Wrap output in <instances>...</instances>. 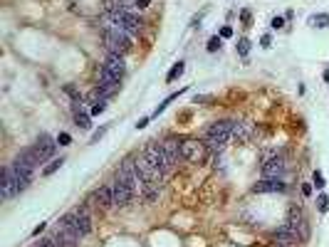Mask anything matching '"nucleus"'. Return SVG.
<instances>
[{"label": "nucleus", "instance_id": "f8f14e48", "mask_svg": "<svg viewBox=\"0 0 329 247\" xmlns=\"http://www.w3.org/2000/svg\"><path fill=\"white\" fill-rule=\"evenodd\" d=\"M287 168V163H285V156H270L265 163H263V178H282Z\"/></svg>", "mask_w": 329, "mask_h": 247}, {"label": "nucleus", "instance_id": "473e14b6", "mask_svg": "<svg viewBox=\"0 0 329 247\" xmlns=\"http://www.w3.org/2000/svg\"><path fill=\"white\" fill-rule=\"evenodd\" d=\"M32 247H57V245H55L52 237H45V240H40V242H35Z\"/></svg>", "mask_w": 329, "mask_h": 247}, {"label": "nucleus", "instance_id": "a878e982", "mask_svg": "<svg viewBox=\"0 0 329 247\" xmlns=\"http://www.w3.org/2000/svg\"><path fill=\"white\" fill-rule=\"evenodd\" d=\"M235 50H238L240 57H247V52H250V40H247V37H240L238 45H235Z\"/></svg>", "mask_w": 329, "mask_h": 247}, {"label": "nucleus", "instance_id": "b1692460", "mask_svg": "<svg viewBox=\"0 0 329 247\" xmlns=\"http://www.w3.org/2000/svg\"><path fill=\"white\" fill-rule=\"evenodd\" d=\"M186 72V62H176L171 69H168V74H166V82H168V84H171V82H176L181 74H184Z\"/></svg>", "mask_w": 329, "mask_h": 247}, {"label": "nucleus", "instance_id": "dca6fc26", "mask_svg": "<svg viewBox=\"0 0 329 247\" xmlns=\"http://www.w3.org/2000/svg\"><path fill=\"white\" fill-rule=\"evenodd\" d=\"M94 205L99 210H109V208H114V193H112V183L109 185H102L94 190Z\"/></svg>", "mask_w": 329, "mask_h": 247}, {"label": "nucleus", "instance_id": "4468645a", "mask_svg": "<svg viewBox=\"0 0 329 247\" xmlns=\"http://www.w3.org/2000/svg\"><path fill=\"white\" fill-rule=\"evenodd\" d=\"M35 146V151L40 153V158L47 163L50 158H52V153H55V148H57V139H52V136H47V134H40V139L32 144Z\"/></svg>", "mask_w": 329, "mask_h": 247}, {"label": "nucleus", "instance_id": "412c9836", "mask_svg": "<svg viewBox=\"0 0 329 247\" xmlns=\"http://www.w3.org/2000/svg\"><path fill=\"white\" fill-rule=\"evenodd\" d=\"M307 25H312V27H317V30L329 27V13H317V15H309Z\"/></svg>", "mask_w": 329, "mask_h": 247}, {"label": "nucleus", "instance_id": "58836bf2", "mask_svg": "<svg viewBox=\"0 0 329 247\" xmlns=\"http://www.w3.org/2000/svg\"><path fill=\"white\" fill-rule=\"evenodd\" d=\"M221 37H223V40H228V37H233V27H228V25H226V27L221 30Z\"/></svg>", "mask_w": 329, "mask_h": 247}, {"label": "nucleus", "instance_id": "37998d69", "mask_svg": "<svg viewBox=\"0 0 329 247\" xmlns=\"http://www.w3.org/2000/svg\"><path fill=\"white\" fill-rule=\"evenodd\" d=\"M324 82H327V84H329V69L324 72Z\"/></svg>", "mask_w": 329, "mask_h": 247}, {"label": "nucleus", "instance_id": "5701e85b", "mask_svg": "<svg viewBox=\"0 0 329 247\" xmlns=\"http://www.w3.org/2000/svg\"><path fill=\"white\" fill-rule=\"evenodd\" d=\"M62 166H64V158H62V156H60V158H52V161L47 163V166L42 168V176H45V178H50V176H52V173H57Z\"/></svg>", "mask_w": 329, "mask_h": 247}, {"label": "nucleus", "instance_id": "f03ea898", "mask_svg": "<svg viewBox=\"0 0 329 247\" xmlns=\"http://www.w3.org/2000/svg\"><path fill=\"white\" fill-rule=\"evenodd\" d=\"M117 178H122V181L134 190V195H146L149 200L156 198V188H149V185H146V181L141 178V173H139V168H136V161H131V158H126L122 166H119Z\"/></svg>", "mask_w": 329, "mask_h": 247}, {"label": "nucleus", "instance_id": "2f4dec72", "mask_svg": "<svg viewBox=\"0 0 329 247\" xmlns=\"http://www.w3.org/2000/svg\"><path fill=\"white\" fill-rule=\"evenodd\" d=\"M104 109H106V99H104V102H99V104H94L89 114H92V116H99V114H104Z\"/></svg>", "mask_w": 329, "mask_h": 247}, {"label": "nucleus", "instance_id": "7ed1b4c3", "mask_svg": "<svg viewBox=\"0 0 329 247\" xmlns=\"http://www.w3.org/2000/svg\"><path fill=\"white\" fill-rule=\"evenodd\" d=\"M233 131H235V121H230V119H221V121L210 124V126L206 129L203 141H206V146H208V148L221 151V148L233 139Z\"/></svg>", "mask_w": 329, "mask_h": 247}, {"label": "nucleus", "instance_id": "f3484780", "mask_svg": "<svg viewBox=\"0 0 329 247\" xmlns=\"http://www.w3.org/2000/svg\"><path fill=\"white\" fill-rule=\"evenodd\" d=\"M255 193H285L287 190V183L282 178H263L260 183L252 185Z\"/></svg>", "mask_w": 329, "mask_h": 247}, {"label": "nucleus", "instance_id": "6ab92c4d", "mask_svg": "<svg viewBox=\"0 0 329 247\" xmlns=\"http://www.w3.org/2000/svg\"><path fill=\"white\" fill-rule=\"evenodd\" d=\"M72 116H75V124L80 129H89L92 126V114H87L82 109V102H72Z\"/></svg>", "mask_w": 329, "mask_h": 247}, {"label": "nucleus", "instance_id": "423d86ee", "mask_svg": "<svg viewBox=\"0 0 329 247\" xmlns=\"http://www.w3.org/2000/svg\"><path fill=\"white\" fill-rule=\"evenodd\" d=\"M136 168H139V173H141V178L146 181V185H149V188H161V183H164V173L154 166V163L149 161V158H146L144 153L136 158Z\"/></svg>", "mask_w": 329, "mask_h": 247}, {"label": "nucleus", "instance_id": "4c0bfd02", "mask_svg": "<svg viewBox=\"0 0 329 247\" xmlns=\"http://www.w3.org/2000/svg\"><path fill=\"white\" fill-rule=\"evenodd\" d=\"M149 121H151V116H144V119H139V121H136V129H146V126H149Z\"/></svg>", "mask_w": 329, "mask_h": 247}, {"label": "nucleus", "instance_id": "6e6552de", "mask_svg": "<svg viewBox=\"0 0 329 247\" xmlns=\"http://www.w3.org/2000/svg\"><path fill=\"white\" fill-rule=\"evenodd\" d=\"M181 156L191 163H203L206 156H208V146L206 141H198V139H186L181 144Z\"/></svg>", "mask_w": 329, "mask_h": 247}, {"label": "nucleus", "instance_id": "1a4fd4ad", "mask_svg": "<svg viewBox=\"0 0 329 247\" xmlns=\"http://www.w3.org/2000/svg\"><path fill=\"white\" fill-rule=\"evenodd\" d=\"M285 225H289L292 230H295L302 240H307V235H309V227H307V220H305V213L297 208V205H292L289 208V213H287V223Z\"/></svg>", "mask_w": 329, "mask_h": 247}, {"label": "nucleus", "instance_id": "79ce46f5", "mask_svg": "<svg viewBox=\"0 0 329 247\" xmlns=\"http://www.w3.org/2000/svg\"><path fill=\"white\" fill-rule=\"evenodd\" d=\"M302 195H312V183H305L302 185Z\"/></svg>", "mask_w": 329, "mask_h": 247}, {"label": "nucleus", "instance_id": "cd10ccee", "mask_svg": "<svg viewBox=\"0 0 329 247\" xmlns=\"http://www.w3.org/2000/svg\"><path fill=\"white\" fill-rule=\"evenodd\" d=\"M312 185L317 188V190H322L327 183H324V173L322 171H314V176H312Z\"/></svg>", "mask_w": 329, "mask_h": 247}, {"label": "nucleus", "instance_id": "4be33fe9", "mask_svg": "<svg viewBox=\"0 0 329 247\" xmlns=\"http://www.w3.org/2000/svg\"><path fill=\"white\" fill-rule=\"evenodd\" d=\"M184 92H186V89H178V92H173V94H168V97H166V99H164V102H161V104H159V106L154 109V114H151V116L156 119L159 114H164V111H166V106H168L171 102H176V99H178L181 94H184Z\"/></svg>", "mask_w": 329, "mask_h": 247}, {"label": "nucleus", "instance_id": "f257e3e1", "mask_svg": "<svg viewBox=\"0 0 329 247\" xmlns=\"http://www.w3.org/2000/svg\"><path fill=\"white\" fill-rule=\"evenodd\" d=\"M102 40H104L106 52L126 55V52L131 50V35H129L124 27H119L117 22H112V20H106V22L102 25Z\"/></svg>", "mask_w": 329, "mask_h": 247}, {"label": "nucleus", "instance_id": "ea45409f", "mask_svg": "<svg viewBox=\"0 0 329 247\" xmlns=\"http://www.w3.org/2000/svg\"><path fill=\"white\" fill-rule=\"evenodd\" d=\"M151 0H136V10H144V8H149Z\"/></svg>", "mask_w": 329, "mask_h": 247}, {"label": "nucleus", "instance_id": "bb28decb", "mask_svg": "<svg viewBox=\"0 0 329 247\" xmlns=\"http://www.w3.org/2000/svg\"><path fill=\"white\" fill-rule=\"evenodd\" d=\"M221 45H223V37H218V35H213V37L208 40V45H206V50H208V52H218V50H221Z\"/></svg>", "mask_w": 329, "mask_h": 247}, {"label": "nucleus", "instance_id": "9b49d317", "mask_svg": "<svg viewBox=\"0 0 329 247\" xmlns=\"http://www.w3.org/2000/svg\"><path fill=\"white\" fill-rule=\"evenodd\" d=\"M112 193H114V208H126L134 198V190L122 181V178H114L112 183Z\"/></svg>", "mask_w": 329, "mask_h": 247}, {"label": "nucleus", "instance_id": "a19ab883", "mask_svg": "<svg viewBox=\"0 0 329 247\" xmlns=\"http://www.w3.org/2000/svg\"><path fill=\"white\" fill-rule=\"evenodd\" d=\"M45 227H47V223H40L38 227H35V230H32V237H38V235H40V232H42Z\"/></svg>", "mask_w": 329, "mask_h": 247}, {"label": "nucleus", "instance_id": "e433bc0d", "mask_svg": "<svg viewBox=\"0 0 329 247\" xmlns=\"http://www.w3.org/2000/svg\"><path fill=\"white\" fill-rule=\"evenodd\" d=\"M69 141H72V136H69V134H64V131L57 136V144H60V146H69Z\"/></svg>", "mask_w": 329, "mask_h": 247}, {"label": "nucleus", "instance_id": "0eeeda50", "mask_svg": "<svg viewBox=\"0 0 329 247\" xmlns=\"http://www.w3.org/2000/svg\"><path fill=\"white\" fill-rule=\"evenodd\" d=\"M144 156L149 158V161L154 163V166H156L164 176L173 171V163L168 161V156H166V151H164V146H161V144H154V141H151L149 146L144 148Z\"/></svg>", "mask_w": 329, "mask_h": 247}, {"label": "nucleus", "instance_id": "9d476101", "mask_svg": "<svg viewBox=\"0 0 329 247\" xmlns=\"http://www.w3.org/2000/svg\"><path fill=\"white\" fill-rule=\"evenodd\" d=\"M270 240L275 242V245H280V247H287V245H297V242H302V237L292 230L289 225H280L277 230H272L270 232Z\"/></svg>", "mask_w": 329, "mask_h": 247}, {"label": "nucleus", "instance_id": "ddd939ff", "mask_svg": "<svg viewBox=\"0 0 329 247\" xmlns=\"http://www.w3.org/2000/svg\"><path fill=\"white\" fill-rule=\"evenodd\" d=\"M20 190H18V183L13 178V171H10V163L3 168V173H0V195H3V200H10L15 198Z\"/></svg>", "mask_w": 329, "mask_h": 247}, {"label": "nucleus", "instance_id": "aec40b11", "mask_svg": "<svg viewBox=\"0 0 329 247\" xmlns=\"http://www.w3.org/2000/svg\"><path fill=\"white\" fill-rule=\"evenodd\" d=\"M252 134H255V126H252L250 121H235V131H233V139L235 141L245 144V141L252 139Z\"/></svg>", "mask_w": 329, "mask_h": 247}, {"label": "nucleus", "instance_id": "39448f33", "mask_svg": "<svg viewBox=\"0 0 329 247\" xmlns=\"http://www.w3.org/2000/svg\"><path fill=\"white\" fill-rule=\"evenodd\" d=\"M106 20L117 22V25L124 27L129 35H139V32H141V25H144V20L136 15V10H126V8H119L117 13L106 15Z\"/></svg>", "mask_w": 329, "mask_h": 247}, {"label": "nucleus", "instance_id": "a211bd4d", "mask_svg": "<svg viewBox=\"0 0 329 247\" xmlns=\"http://www.w3.org/2000/svg\"><path fill=\"white\" fill-rule=\"evenodd\" d=\"M181 144H184V141H178L176 136H166L161 141V146H164V151H166V156H168V161L173 163V166L178 163V158H184V156H181Z\"/></svg>", "mask_w": 329, "mask_h": 247}, {"label": "nucleus", "instance_id": "c85d7f7f", "mask_svg": "<svg viewBox=\"0 0 329 247\" xmlns=\"http://www.w3.org/2000/svg\"><path fill=\"white\" fill-rule=\"evenodd\" d=\"M64 92H67V94L72 97V102H82V94H80V92H77L75 87H72V84H67V87H64Z\"/></svg>", "mask_w": 329, "mask_h": 247}, {"label": "nucleus", "instance_id": "72a5a7b5", "mask_svg": "<svg viewBox=\"0 0 329 247\" xmlns=\"http://www.w3.org/2000/svg\"><path fill=\"white\" fill-rule=\"evenodd\" d=\"M260 47H263V50H270V47H272V37H270V35H263V37H260Z\"/></svg>", "mask_w": 329, "mask_h": 247}, {"label": "nucleus", "instance_id": "2eb2a0df", "mask_svg": "<svg viewBox=\"0 0 329 247\" xmlns=\"http://www.w3.org/2000/svg\"><path fill=\"white\" fill-rule=\"evenodd\" d=\"M104 69H109L117 79H122L124 77V72H126V64H124V55H117V52H106V60H104V64H102Z\"/></svg>", "mask_w": 329, "mask_h": 247}, {"label": "nucleus", "instance_id": "20e7f679", "mask_svg": "<svg viewBox=\"0 0 329 247\" xmlns=\"http://www.w3.org/2000/svg\"><path fill=\"white\" fill-rule=\"evenodd\" d=\"M62 223L64 225H69L72 230H75L80 237H84V235H89L92 232V218H89V210L84 208H75V210H69L64 218H62Z\"/></svg>", "mask_w": 329, "mask_h": 247}, {"label": "nucleus", "instance_id": "c756f323", "mask_svg": "<svg viewBox=\"0 0 329 247\" xmlns=\"http://www.w3.org/2000/svg\"><path fill=\"white\" fill-rule=\"evenodd\" d=\"M270 27H272V30H282V27H285V18H282V15H275V18L270 20Z\"/></svg>", "mask_w": 329, "mask_h": 247}, {"label": "nucleus", "instance_id": "393cba45", "mask_svg": "<svg viewBox=\"0 0 329 247\" xmlns=\"http://www.w3.org/2000/svg\"><path fill=\"white\" fill-rule=\"evenodd\" d=\"M317 210L324 215V213H329V195L327 193H319L317 195Z\"/></svg>", "mask_w": 329, "mask_h": 247}, {"label": "nucleus", "instance_id": "f704fd0d", "mask_svg": "<svg viewBox=\"0 0 329 247\" xmlns=\"http://www.w3.org/2000/svg\"><path fill=\"white\" fill-rule=\"evenodd\" d=\"M240 22L247 27V25L252 22V13H250V10H243V13H240Z\"/></svg>", "mask_w": 329, "mask_h": 247}, {"label": "nucleus", "instance_id": "c9c22d12", "mask_svg": "<svg viewBox=\"0 0 329 247\" xmlns=\"http://www.w3.org/2000/svg\"><path fill=\"white\" fill-rule=\"evenodd\" d=\"M203 15H206V10H203V13H198V15H193V18H191V27H193V30H196V27H201V22H203Z\"/></svg>", "mask_w": 329, "mask_h": 247}, {"label": "nucleus", "instance_id": "7c9ffc66", "mask_svg": "<svg viewBox=\"0 0 329 247\" xmlns=\"http://www.w3.org/2000/svg\"><path fill=\"white\" fill-rule=\"evenodd\" d=\"M106 129H109V126H99V129H97V131L92 134V139H89V144H99V139H102V136L106 134Z\"/></svg>", "mask_w": 329, "mask_h": 247}]
</instances>
